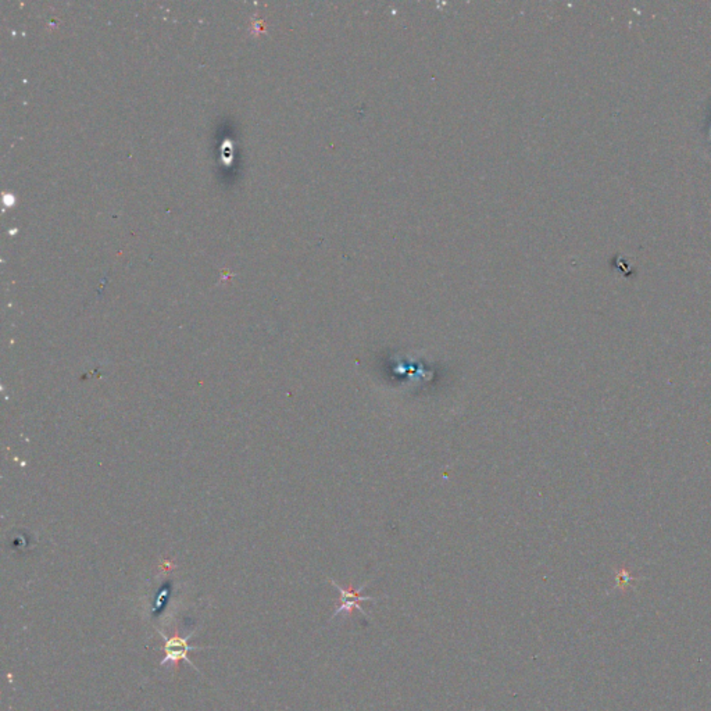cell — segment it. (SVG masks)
<instances>
[{
	"label": "cell",
	"instance_id": "cell-1",
	"mask_svg": "<svg viewBox=\"0 0 711 711\" xmlns=\"http://www.w3.org/2000/svg\"><path fill=\"white\" fill-rule=\"evenodd\" d=\"M329 582H331V584H332V587H333V588H336V591L340 593V604H338V606H336V609H335V611H333V614H332V617H331V620H329V621L335 620L336 617H339V615H342V614H350L354 609H356V610H359L364 617H369V615H367V613L364 611V609L362 607V603H363V602H371V600H373V602H377V600L382 599V598H373V596H363V595H362L363 589L369 585V582L363 584V585H362V588H359L358 591H353V588H351V587H350L349 589H344V588H342L339 584H336L333 580H329ZM369 618H370V617H369Z\"/></svg>",
	"mask_w": 711,
	"mask_h": 711
},
{
	"label": "cell",
	"instance_id": "cell-2",
	"mask_svg": "<svg viewBox=\"0 0 711 711\" xmlns=\"http://www.w3.org/2000/svg\"><path fill=\"white\" fill-rule=\"evenodd\" d=\"M159 633L162 635V637L164 639V659L162 660V666H164L166 663H175V661H179V660H185L186 663H189L193 668L195 664L189 660L188 655L190 650H201V649H210V648H200V646H190L189 645V637L193 636V633H189L188 636L182 637L179 635H174L171 637H167L162 631H159Z\"/></svg>",
	"mask_w": 711,
	"mask_h": 711
}]
</instances>
